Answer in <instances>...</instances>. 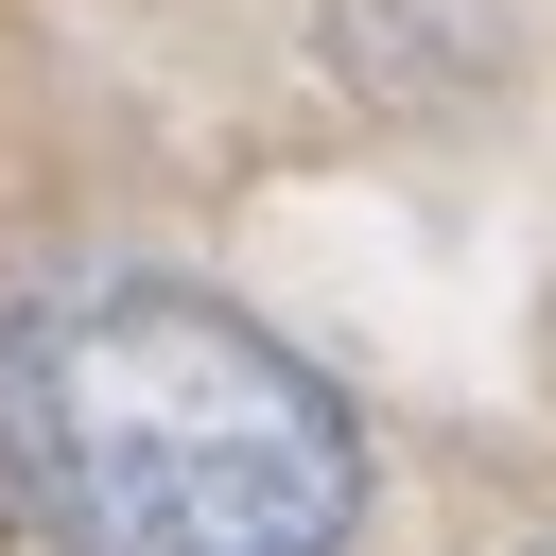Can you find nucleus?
I'll return each instance as SVG.
<instances>
[{"label": "nucleus", "instance_id": "2", "mask_svg": "<svg viewBox=\"0 0 556 556\" xmlns=\"http://www.w3.org/2000/svg\"><path fill=\"white\" fill-rule=\"evenodd\" d=\"M330 35L365 52V87H382V70L434 87V70H486V52H504V0H330Z\"/></svg>", "mask_w": 556, "mask_h": 556}, {"label": "nucleus", "instance_id": "1", "mask_svg": "<svg viewBox=\"0 0 556 556\" xmlns=\"http://www.w3.org/2000/svg\"><path fill=\"white\" fill-rule=\"evenodd\" d=\"M0 434L52 556H348L365 521V417L330 365L191 278L52 295L0 365Z\"/></svg>", "mask_w": 556, "mask_h": 556}]
</instances>
